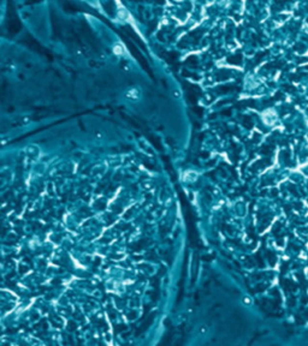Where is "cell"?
Here are the masks:
<instances>
[{"mask_svg": "<svg viewBox=\"0 0 308 346\" xmlns=\"http://www.w3.org/2000/svg\"><path fill=\"white\" fill-rule=\"evenodd\" d=\"M127 96L129 97V99H134V100H136L137 97H138V93H137V90L136 89H131L129 93L127 94Z\"/></svg>", "mask_w": 308, "mask_h": 346, "instance_id": "cell-1", "label": "cell"}, {"mask_svg": "<svg viewBox=\"0 0 308 346\" xmlns=\"http://www.w3.org/2000/svg\"><path fill=\"white\" fill-rule=\"evenodd\" d=\"M297 47H299V48H296V50L299 51V52H305V51H306V47H305L303 45H299Z\"/></svg>", "mask_w": 308, "mask_h": 346, "instance_id": "cell-2", "label": "cell"}]
</instances>
